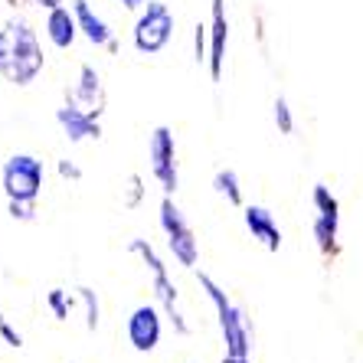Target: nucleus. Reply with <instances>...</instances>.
I'll return each instance as SVG.
<instances>
[{
    "instance_id": "f257e3e1",
    "label": "nucleus",
    "mask_w": 363,
    "mask_h": 363,
    "mask_svg": "<svg viewBox=\"0 0 363 363\" xmlns=\"http://www.w3.org/2000/svg\"><path fill=\"white\" fill-rule=\"evenodd\" d=\"M196 281H200L203 295L210 298L213 311H216V324H220V337H223L226 354L252 357L255 328H252V318L245 314V308H239V304L226 295V288L213 279V275H206V272H196Z\"/></svg>"
},
{
    "instance_id": "f03ea898",
    "label": "nucleus",
    "mask_w": 363,
    "mask_h": 363,
    "mask_svg": "<svg viewBox=\"0 0 363 363\" xmlns=\"http://www.w3.org/2000/svg\"><path fill=\"white\" fill-rule=\"evenodd\" d=\"M10 30V82L26 89L30 82H36V76L46 66V56H43V46L36 40V30L30 26V20L13 17L7 23Z\"/></svg>"
},
{
    "instance_id": "7ed1b4c3",
    "label": "nucleus",
    "mask_w": 363,
    "mask_h": 363,
    "mask_svg": "<svg viewBox=\"0 0 363 363\" xmlns=\"http://www.w3.org/2000/svg\"><path fill=\"white\" fill-rule=\"evenodd\" d=\"M157 223H161V233L167 239V252L174 255V262L180 269H196V262H200V242H196L194 229H190L186 216L180 213V206L174 203V196H164L161 200Z\"/></svg>"
},
{
    "instance_id": "20e7f679",
    "label": "nucleus",
    "mask_w": 363,
    "mask_h": 363,
    "mask_svg": "<svg viewBox=\"0 0 363 363\" xmlns=\"http://www.w3.org/2000/svg\"><path fill=\"white\" fill-rule=\"evenodd\" d=\"M170 36H174V13L161 0H147V7L138 13L135 30H131V43L141 56H157L167 50Z\"/></svg>"
},
{
    "instance_id": "39448f33",
    "label": "nucleus",
    "mask_w": 363,
    "mask_h": 363,
    "mask_svg": "<svg viewBox=\"0 0 363 363\" xmlns=\"http://www.w3.org/2000/svg\"><path fill=\"white\" fill-rule=\"evenodd\" d=\"M0 184H4V194L7 200H30L36 203L43 194V184H46V170L43 161L33 154H10L0 170Z\"/></svg>"
},
{
    "instance_id": "423d86ee",
    "label": "nucleus",
    "mask_w": 363,
    "mask_h": 363,
    "mask_svg": "<svg viewBox=\"0 0 363 363\" xmlns=\"http://www.w3.org/2000/svg\"><path fill=\"white\" fill-rule=\"evenodd\" d=\"M147 161L151 177L164 190V196H174L180 190V167H177V138L167 125H157L147 138Z\"/></svg>"
},
{
    "instance_id": "0eeeda50",
    "label": "nucleus",
    "mask_w": 363,
    "mask_h": 363,
    "mask_svg": "<svg viewBox=\"0 0 363 363\" xmlns=\"http://www.w3.org/2000/svg\"><path fill=\"white\" fill-rule=\"evenodd\" d=\"M164 311L157 308V304H138L135 311L128 314V324H125V334H128V344H131V350H138V354H151V350H157V344H161L164 337Z\"/></svg>"
},
{
    "instance_id": "6e6552de",
    "label": "nucleus",
    "mask_w": 363,
    "mask_h": 363,
    "mask_svg": "<svg viewBox=\"0 0 363 363\" xmlns=\"http://www.w3.org/2000/svg\"><path fill=\"white\" fill-rule=\"evenodd\" d=\"M66 101H72V105H79V108H85V111H92L95 118L105 115V101H108V95H105L101 76H99V69H95L92 62H82V66H79V79H76L72 89H66Z\"/></svg>"
},
{
    "instance_id": "1a4fd4ad",
    "label": "nucleus",
    "mask_w": 363,
    "mask_h": 363,
    "mask_svg": "<svg viewBox=\"0 0 363 363\" xmlns=\"http://www.w3.org/2000/svg\"><path fill=\"white\" fill-rule=\"evenodd\" d=\"M210 79L220 82L223 69H226V46H229V13H226V0H210Z\"/></svg>"
},
{
    "instance_id": "9d476101",
    "label": "nucleus",
    "mask_w": 363,
    "mask_h": 363,
    "mask_svg": "<svg viewBox=\"0 0 363 363\" xmlns=\"http://www.w3.org/2000/svg\"><path fill=\"white\" fill-rule=\"evenodd\" d=\"M56 125L66 135L69 144H82V141H99L101 138V121L95 118L92 111L79 108L72 101H62L56 108Z\"/></svg>"
},
{
    "instance_id": "9b49d317",
    "label": "nucleus",
    "mask_w": 363,
    "mask_h": 363,
    "mask_svg": "<svg viewBox=\"0 0 363 363\" xmlns=\"http://www.w3.org/2000/svg\"><path fill=\"white\" fill-rule=\"evenodd\" d=\"M69 7H72V13H76V20H79V33H82L85 40L92 43L95 50L118 52V40H115V30H111L108 20L101 17V13H95L89 0H69Z\"/></svg>"
},
{
    "instance_id": "f8f14e48",
    "label": "nucleus",
    "mask_w": 363,
    "mask_h": 363,
    "mask_svg": "<svg viewBox=\"0 0 363 363\" xmlns=\"http://www.w3.org/2000/svg\"><path fill=\"white\" fill-rule=\"evenodd\" d=\"M242 223H245V229H249V236L262 245L265 252H279L281 249V226L269 206H262V203H245Z\"/></svg>"
},
{
    "instance_id": "ddd939ff",
    "label": "nucleus",
    "mask_w": 363,
    "mask_h": 363,
    "mask_svg": "<svg viewBox=\"0 0 363 363\" xmlns=\"http://www.w3.org/2000/svg\"><path fill=\"white\" fill-rule=\"evenodd\" d=\"M151 288H154V301H157V308L164 311V318L174 324V330H177L180 337H186V334H190V321H186L184 311H180V291H177V285H174V279L167 275V269L154 272Z\"/></svg>"
},
{
    "instance_id": "4468645a",
    "label": "nucleus",
    "mask_w": 363,
    "mask_h": 363,
    "mask_svg": "<svg viewBox=\"0 0 363 363\" xmlns=\"http://www.w3.org/2000/svg\"><path fill=\"white\" fill-rule=\"evenodd\" d=\"M43 30H46V40L56 46V50H72V43L79 40V20L76 13H72V7H56V10H46V23H43Z\"/></svg>"
},
{
    "instance_id": "2eb2a0df",
    "label": "nucleus",
    "mask_w": 363,
    "mask_h": 363,
    "mask_svg": "<svg viewBox=\"0 0 363 363\" xmlns=\"http://www.w3.org/2000/svg\"><path fill=\"white\" fill-rule=\"evenodd\" d=\"M311 239H314V245H318L321 259L330 262V259H337L340 255V226L321 220V216H314L311 220Z\"/></svg>"
},
{
    "instance_id": "dca6fc26",
    "label": "nucleus",
    "mask_w": 363,
    "mask_h": 363,
    "mask_svg": "<svg viewBox=\"0 0 363 363\" xmlns=\"http://www.w3.org/2000/svg\"><path fill=\"white\" fill-rule=\"evenodd\" d=\"M213 190H216V196H223L229 206H236V210H242L245 206L242 180H239V174L233 167H223V170L213 174Z\"/></svg>"
},
{
    "instance_id": "f3484780",
    "label": "nucleus",
    "mask_w": 363,
    "mask_h": 363,
    "mask_svg": "<svg viewBox=\"0 0 363 363\" xmlns=\"http://www.w3.org/2000/svg\"><path fill=\"white\" fill-rule=\"evenodd\" d=\"M311 210H314V216H321V220L340 226V200L334 196V190H330L328 184L311 186Z\"/></svg>"
},
{
    "instance_id": "a211bd4d",
    "label": "nucleus",
    "mask_w": 363,
    "mask_h": 363,
    "mask_svg": "<svg viewBox=\"0 0 363 363\" xmlns=\"http://www.w3.org/2000/svg\"><path fill=\"white\" fill-rule=\"evenodd\" d=\"M76 298L79 304H82V311H85V330L89 334H95L101 324V304H99V295H95L89 285H79L76 288Z\"/></svg>"
},
{
    "instance_id": "6ab92c4d",
    "label": "nucleus",
    "mask_w": 363,
    "mask_h": 363,
    "mask_svg": "<svg viewBox=\"0 0 363 363\" xmlns=\"http://www.w3.org/2000/svg\"><path fill=\"white\" fill-rule=\"evenodd\" d=\"M272 121H275V128H279V135H295L298 128V118H295V108H291V101L285 99V95H279V99L272 101Z\"/></svg>"
},
{
    "instance_id": "aec40b11",
    "label": "nucleus",
    "mask_w": 363,
    "mask_h": 363,
    "mask_svg": "<svg viewBox=\"0 0 363 363\" xmlns=\"http://www.w3.org/2000/svg\"><path fill=\"white\" fill-rule=\"evenodd\" d=\"M76 301H79V298L69 295L66 288H52L50 295H46V308H50V314L56 318V321H69V314H72Z\"/></svg>"
},
{
    "instance_id": "412c9836",
    "label": "nucleus",
    "mask_w": 363,
    "mask_h": 363,
    "mask_svg": "<svg viewBox=\"0 0 363 363\" xmlns=\"http://www.w3.org/2000/svg\"><path fill=\"white\" fill-rule=\"evenodd\" d=\"M144 194H147V186H144L141 174H128L125 186H121V206H125V210H138L144 203Z\"/></svg>"
},
{
    "instance_id": "4be33fe9",
    "label": "nucleus",
    "mask_w": 363,
    "mask_h": 363,
    "mask_svg": "<svg viewBox=\"0 0 363 363\" xmlns=\"http://www.w3.org/2000/svg\"><path fill=\"white\" fill-rule=\"evenodd\" d=\"M194 60H196V66L210 62V26L206 23L194 26Z\"/></svg>"
},
{
    "instance_id": "5701e85b",
    "label": "nucleus",
    "mask_w": 363,
    "mask_h": 363,
    "mask_svg": "<svg viewBox=\"0 0 363 363\" xmlns=\"http://www.w3.org/2000/svg\"><path fill=\"white\" fill-rule=\"evenodd\" d=\"M7 213H10V220H17V223H33L36 220V203H30V200H7Z\"/></svg>"
},
{
    "instance_id": "b1692460",
    "label": "nucleus",
    "mask_w": 363,
    "mask_h": 363,
    "mask_svg": "<svg viewBox=\"0 0 363 363\" xmlns=\"http://www.w3.org/2000/svg\"><path fill=\"white\" fill-rule=\"evenodd\" d=\"M0 340H4L7 347H13V350H20V347H23V334H20V330L7 321V314H4V311H0Z\"/></svg>"
},
{
    "instance_id": "393cba45",
    "label": "nucleus",
    "mask_w": 363,
    "mask_h": 363,
    "mask_svg": "<svg viewBox=\"0 0 363 363\" xmlns=\"http://www.w3.org/2000/svg\"><path fill=\"white\" fill-rule=\"evenodd\" d=\"M0 76H10V30L0 26Z\"/></svg>"
},
{
    "instance_id": "a878e982",
    "label": "nucleus",
    "mask_w": 363,
    "mask_h": 363,
    "mask_svg": "<svg viewBox=\"0 0 363 363\" xmlns=\"http://www.w3.org/2000/svg\"><path fill=\"white\" fill-rule=\"evenodd\" d=\"M56 170H60V177H62V180H72V184H79V180H82V167H79L76 161H69V157L56 161Z\"/></svg>"
},
{
    "instance_id": "bb28decb",
    "label": "nucleus",
    "mask_w": 363,
    "mask_h": 363,
    "mask_svg": "<svg viewBox=\"0 0 363 363\" xmlns=\"http://www.w3.org/2000/svg\"><path fill=\"white\" fill-rule=\"evenodd\" d=\"M115 4H121L128 13H141V10L147 7V0H115Z\"/></svg>"
},
{
    "instance_id": "cd10ccee",
    "label": "nucleus",
    "mask_w": 363,
    "mask_h": 363,
    "mask_svg": "<svg viewBox=\"0 0 363 363\" xmlns=\"http://www.w3.org/2000/svg\"><path fill=\"white\" fill-rule=\"evenodd\" d=\"M33 4H36L40 10H56V7H62L66 0H33Z\"/></svg>"
},
{
    "instance_id": "c85d7f7f",
    "label": "nucleus",
    "mask_w": 363,
    "mask_h": 363,
    "mask_svg": "<svg viewBox=\"0 0 363 363\" xmlns=\"http://www.w3.org/2000/svg\"><path fill=\"white\" fill-rule=\"evenodd\" d=\"M220 363H252V357H236V354H223Z\"/></svg>"
},
{
    "instance_id": "c756f323",
    "label": "nucleus",
    "mask_w": 363,
    "mask_h": 363,
    "mask_svg": "<svg viewBox=\"0 0 363 363\" xmlns=\"http://www.w3.org/2000/svg\"><path fill=\"white\" fill-rule=\"evenodd\" d=\"M4 4H7V7H13V10H17V7H26L30 0H4Z\"/></svg>"
}]
</instances>
